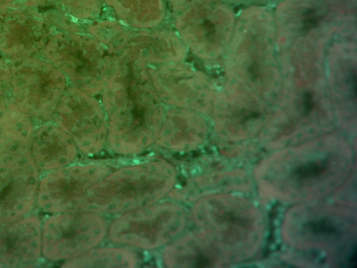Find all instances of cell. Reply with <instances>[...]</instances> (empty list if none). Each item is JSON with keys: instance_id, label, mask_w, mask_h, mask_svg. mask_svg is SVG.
<instances>
[{"instance_id": "obj_1", "label": "cell", "mask_w": 357, "mask_h": 268, "mask_svg": "<svg viewBox=\"0 0 357 268\" xmlns=\"http://www.w3.org/2000/svg\"><path fill=\"white\" fill-rule=\"evenodd\" d=\"M102 92L107 147L121 156L148 151L156 141L165 110L153 86L148 66L117 58Z\"/></svg>"}, {"instance_id": "obj_2", "label": "cell", "mask_w": 357, "mask_h": 268, "mask_svg": "<svg viewBox=\"0 0 357 268\" xmlns=\"http://www.w3.org/2000/svg\"><path fill=\"white\" fill-rule=\"evenodd\" d=\"M176 177V165L162 157L116 167L89 189L82 210L119 215L157 202Z\"/></svg>"}, {"instance_id": "obj_3", "label": "cell", "mask_w": 357, "mask_h": 268, "mask_svg": "<svg viewBox=\"0 0 357 268\" xmlns=\"http://www.w3.org/2000/svg\"><path fill=\"white\" fill-rule=\"evenodd\" d=\"M187 219L183 204L162 200L116 215L109 223L107 237L120 246L146 251L158 249L184 232Z\"/></svg>"}, {"instance_id": "obj_4", "label": "cell", "mask_w": 357, "mask_h": 268, "mask_svg": "<svg viewBox=\"0 0 357 268\" xmlns=\"http://www.w3.org/2000/svg\"><path fill=\"white\" fill-rule=\"evenodd\" d=\"M108 226L103 215L94 211L59 213L44 223L43 252L52 260H70L102 242Z\"/></svg>"}, {"instance_id": "obj_5", "label": "cell", "mask_w": 357, "mask_h": 268, "mask_svg": "<svg viewBox=\"0 0 357 268\" xmlns=\"http://www.w3.org/2000/svg\"><path fill=\"white\" fill-rule=\"evenodd\" d=\"M115 168L113 161L102 159L53 170L38 186V204L52 213L82 211L89 189Z\"/></svg>"}, {"instance_id": "obj_6", "label": "cell", "mask_w": 357, "mask_h": 268, "mask_svg": "<svg viewBox=\"0 0 357 268\" xmlns=\"http://www.w3.org/2000/svg\"><path fill=\"white\" fill-rule=\"evenodd\" d=\"M38 184L30 151L0 147V225L18 220L32 208Z\"/></svg>"}, {"instance_id": "obj_7", "label": "cell", "mask_w": 357, "mask_h": 268, "mask_svg": "<svg viewBox=\"0 0 357 268\" xmlns=\"http://www.w3.org/2000/svg\"><path fill=\"white\" fill-rule=\"evenodd\" d=\"M106 47L117 58L154 66L178 62L185 57V43L168 29H127L114 27Z\"/></svg>"}, {"instance_id": "obj_8", "label": "cell", "mask_w": 357, "mask_h": 268, "mask_svg": "<svg viewBox=\"0 0 357 268\" xmlns=\"http://www.w3.org/2000/svg\"><path fill=\"white\" fill-rule=\"evenodd\" d=\"M63 123L78 151L84 156H97L107 147L105 110L93 96L85 92L79 95L65 112Z\"/></svg>"}, {"instance_id": "obj_9", "label": "cell", "mask_w": 357, "mask_h": 268, "mask_svg": "<svg viewBox=\"0 0 357 268\" xmlns=\"http://www.w3.org/2000/svg\"><path fill=\"white\" fill-rule=\"evenodd\" d=\"M42 247L40 222L35 218L0 225V262L17 266L36 260Z\"/></svg>"}, {"instance_id": "obj_10", "label": "cell", "mask_w": 357, "mask_h": 268, "mask_svg": "<svg viewBox=\"0 0 357 268\" xmlns=\"http://www.w3.org/2000/svg\"><path fill=\"white\" fill-rule=\"evenodd\" d=\"M167 106L155 144L173 153L192 151L202 134L197 116L188 109Z\"/></svg>"}, {"instance_id": "obj_11", "label": "cell", "mask_w": 357, "mask_h": 268, "mask_svg": "<svg viewBox=\"0 0 357 268\" xmlns=\"http://www.w3.org/2000/svg\"><path fill=\"white\" fill-rule=\"evenodd\" d=\"M139 263L136 253L126 246L94 247L82 255L66 261L67 267H135Z\"/></svg>"}, {"instance_id": "obj_12", "label": "cell", "mask_w": 357, "mask_h": 268, "mask_svg": "<svg viewBox=\"0 0 357 268\" xmlns=\"http://www.w3.org/2000/svg\"><path fill=\"white\" fill-rule=\"evenodd\" d=\"M78 149L70 137L56 133L47 142H38L33 147L32 156L38 166L55 170L71 164L77 158Z\"/></svg>"}, {"instance_id": "obj_13", "label": "cell", "mask_w": 357, "mask_h": 268, "mask_svg": "<svg viewBox=\"0 0 357 268\" xmlns=\"http://www.w3.org/2000/svg\"><path fill=\"white\" fill-rule=\"evenodd\" d=\"M328 167L326 161H312L297 168L294 171L296 178L300 180L312 179L321 174Z\"/></svg>"}, {"instance_id": "obj_14", "label": "cell", "mask_w": 357, "mask_h": 268, "mask_svg": "<svg viewBox=\"0 0 357 268\" xmlns=\"http://www.w3.org/2000/svg\"><path fill=\"white\" fill-rule=\"evenodd\" d=\"M307 226L311 232L315 234L335 235L338 233L337 230L326 220L312 221L308 223Z\"/></svg>"}, {"instance_id": "obj_15", "label": "cell", "mask_w": 357, "mask_h": 268, "mask_svg": "<svg viewBox=\"0 0 357 268\" xmlns=\"http://www.w3.org/2000/svg\"><path fill=\"white\" fill-rule=\"evenodd\" d=\"M320 19L321 18L317 16L315 12L312 10L307 11L305 14L304 20L303 21V29L305 31H308L315 27L319 22Z\"/></svg>"}, {"instance_id": "obj_16", "label": "cell", "mask_w": 357, "mask_h": 268, "mask_svg": "<svg viewBox=\"0 0 357 268\" xmlns=\"http://www.w3.org/2000/svg\"><path fill=\"white\" fill-rule=\"evenodd\" d=\"M303 105L305 113H308L312 108V96L309 92H306L303 95Z\"/></svg>"}, {"instance_id": "obj_17", "label": "cell", "mask_w": 357, "mask_h": 268, "mask_svg": "<svg viewBox=\"0 0 357 268\" xmlns=\"http://www.w3.org/2000/svg\"><path fill=\"white\" fill-rule=\"evenodd\" d=\"M348 263L350 267H355L356 266V248L354 247V251L348 258Z\"/></svg>"}]
</instances>
